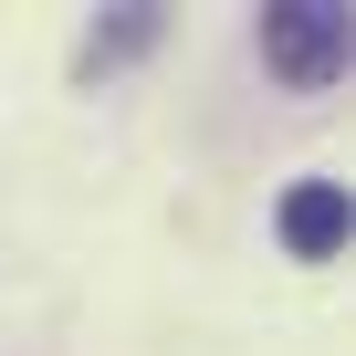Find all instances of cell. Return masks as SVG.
<instances>
[{
    "mask_svg": "<svg viewBox=\"0 0 356 356\" xmlns=\"http://www.w3.org/2000/svg\"><path fill=\"white\" fill-rule=\"evenodd\" d=\"M346 11L335 0H283V11H262V53H273V74L283 84H335L346 74Z\"/></svg>",
    "mask_w": 356,
    "mask_h": 356,
    "instance_id": "1",
    "label": "cell"
},
{
    "mask_svg": "<svg viewBox=\"0 0 356 356\" xmlns=\"http://www.w3.org/2000/svg\"><path fill=\"white\" fill-rule=\"evenodd\" d=\"M283 252H293V262H335V252H346V189H335V178L283 189Z\"/></svg>",
    "mask_w": 356,
    "mask_h": 356,
    "instance_id": "2",
    "label": "cell"
},
{
    "mask_svg": "<svg viewBox=\"0 0 356 356\" xmlns=\"http://www.w3.org/2000/svg\"><path fill=\"white\" fill-rule=\"evenodd\" d=\"M147 42H157V11H126L115 32H95V53H84V63L105 74V63H126V53H147Z\"/></svg>",
    "mask_w": 356,
    "mask_h": 356,
    "instance_id": "3",
    "label": "cell"
}]
</instances>
